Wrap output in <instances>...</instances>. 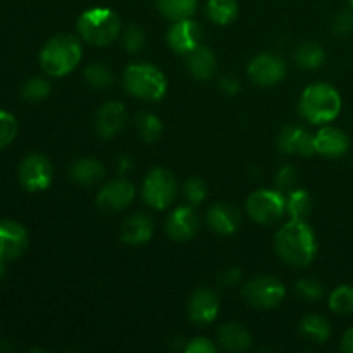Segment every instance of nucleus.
I'll use <instances>...</instances> for the list:
<instances>
[{
  "mask_svg": "<svg viewBox=\"0 0 353 353\" xmlns=\"http://www.w3.org/2000/svg\"><path fill=\"white\" fill-rule=\"evenodd\" d=\"M330 309L336 314L353 312V288L352 286H338L330 296Z\"/></svg>",
  "mask_w": 353,
  "mask_h": 353,
  "instance_id": "31",
  "label": "nucleus"
},
{
  "mask_svg": "<svg viewBox=\"0 0 353 353\" xmlns=\"http://www.w3.org/2000/svg\"><path fill=\"white\" fill-rule=\"evenodd\" d=\"M134 186L128 179L119 178L107 183L97 195V207L103 212H117L133 202Z\"/></svg>",
  "mask_w": 353,
  "mask_h": 353,
  "instance_id": "12",
  "label": "nucleus"
},
{
  "mask_svg": "<svg viewBox=\"0 0 353 353\" xmlns=\"http://www.w3.org/2000/svg\"><path fill=\"white\" fill-rule=\"evenodd\" d=\"M205 10L212 23L224 26L236 19L238 2L236 0H209Z\"/></svg>",
  "mask_w": 353,
  "mask_h": 353,
  "instance_id": "26",
  "label": "nucleus"
},
{
  "mask_svg": "<svg viewBox=\"0 0 353 353\" xmlns=\"http://www.w3.org/2000/svg\"><path fill=\"white\" fill-rule=\"evenodd\" d=\"M286 288L274 276H259L243 286V296L255 309H274L283 302Z\"/></svg>",
  "mask_w": 353,
  "mask_h": 353,
  "instance_id": "8",
  "label": "nucleus"
},
{
  "mask_svg": "<svg viewBox=\"0 0 353 353\" xmlns=\"http://www.w3.org/2000/svg\"><path fill=\"white\" fill-rule=\"evenodd\" d=\"M133 168V162H131V159L130 157H121L119 159V171L123 172H128V169H131Z\"/></svg>",
  "mask_w": 353,
  "mask_h": 353,
  "instance_id": "43",
  "label": "nucleus"
},
{
  "mask_svg": "<svg viewBox=\"0 0 353 353\" xmlns=\"http://www.w3.org/2000/svg\"><path fill=\"white\" fill-rule=\"evenodd\" d=\"M141 195L148 207L155 210H164L174 202L178 195V183L169 169L155 168L147 174L141 188Z\"/></svg>",
  "mask_w": 353,
  "mask_h": 353,
  "instance_id": "6",
  "label": "nucleus"
},
{
  "mask_svg": "<svg viewBox=\"0 0 353 353\" xmlns=\"http://www.w3.org/2000/svg\"><path fill=\"white\" fill-rule=\"evenodd\" d=\"M17 134V121L7 110L0 109V150L14 141Z\"/></svg>",
  "mask_w": 353,
  "mask_h": 353,
  "instance_id": "33",
  "label": "nucleus"
},
{
  "mask_svg": "<svg viewBox=\"0 0 353 353\" xmlns=\"http://www.w3.org/2000/svg\"><path fill=\"white\" fill-rule=\"evenodd\" d=\"M333 31L340 37L350 34L353 31V10L345 9L338 12V16L333 21Z\"/></svg>",
  "mask_w": 353,
  "mask_h": 353,
  "instance_id": "38",
  "label": "nucleus"
},
{
  "mask_svg": "<svg viewBox=\"0 0 353 353\" xmlns=\"http://www.w3.org/2000/svg\"><path fill=\"white\" fill-rule=\"evenodd\" d=\"M279 150L285 154H296V155H312L316 152L314 147V134L303 130L302 126L290 124L281 131L278 138Z\"/></svg>",
  "mask_w": 353,
  "mask_h": 353,
  "instance_id": "17",
  "label": "nucleus"
},
{
  "mask_svg": "<svg viewBox=\"0 0 353 353\" xmlns=\"http://www.w3.org/2000/svg\"><path fill=\"white\" fill-rule=\"evenodd\" d=\"M217 341L224 350L240 353L250 348L252 336L240 323H226L217 330Z\"/></svg>",
  "mask_w": 353,
  "mask_h": 353,
  "instance_id": "21",
  "label": "nucleus"
},
{
  "mask_svg": "<svg viewBox=\"0 0 353 353\" xmlns=\"http://www.w3.org/2000/svg\"><path fill=\"white\" fill-rule=\"evenodd\" d=\"M103 174H105V169H103L102 162L92 157L78 159L71 168L72 181L83 186L95 185L103 178Z\"/></svg>",
  "mask_w": 353,
  "mask_h": 353,
  "instance_id": "23",
  "label": "nucleus"
},
{
  "mask_svg": "<svg viewBox=\"0 0 353 353\" xmlns=\"http://www.w3.org/2000/svg\"><path fill=\"white\" fill-rule=\"evenodd\" d=\"M76 28L83 40L97 47H103V45L112 43L119 37L121 21L112 9L93 7L78 17Z\"/></svg>",
  "mask_w": 353,
  "mask_h": 353,
  "instance_id": "4",
  "label": "nucleus"
},
{
  "mask_svg": "<svg viewBox=\"0 0 353 353\" xmlns=\"http://www.w3.org/2000/svg\"><path fill=\"white\" fill-rule=\"evenodd\" d=\"M350 3H352V7H353V0H350Z\"/></svg>",
  "mask_w": 353,
  "mask_h": 353,
  "instance_id": "45",
  "label": "nucleus"
},
{
  "mask_svg": "<svg viewBox=\"0 0 353 353\" xmlns=\"http://www.w3.org/2000/svg\"><path fill=\"white\" fill-rule=\"evenodd\" d=\"M219 314V299L212 290L200 288L190 296L188 317L192 323L203 326L212 323Z\"/></svg>",
  "mask_w": 353,
  "mask_h": 353,
  "instance_id": "15",
  "label": "nucleus"
},
{
  "mask_svg": "<svg viewBox=\"0 0 353 353\" xmlns=\"http://www.w3.org/2000/svg\"><path fill=\"white\" fill-rule=\"evenodd\" d=\"M85 79L93 88H107L109 85H112L114 74L109 65L103 62H95L85 69Z\"/></svg>",
  "mask_w": 353,
  "mask_h": 353,
  "instance_id": "30",
  "label": "nucleus"
},
{
  "mask_svg": "<svg viewBox=\"0 0 353 353\" xmlns=\"http://www.w3.org/2000/svg\"><path fill=\"white\" fill-rule=\"evenodd\" d=\"M200 228V219L195 209L188 205L178 207L165 221V231L174 241H186L196 234Z\"/></svg>",
  "mask_w": 353,
  "mask_h": 353,
  "instance_id": "14",
  "label": "nucleus"
},
{
  "mask_svg": "<svg viewBox=\"0 0 353 353\" xmlns=\"http://www.w3.org/2000/svg\"><path fill=\"white\" fill-rule=\"evenodd\" d=\"M207 224L219 234H233L241 226V214L228 203H216L207 212Z\"/></svg>",
  "mask_w": 353,
  "mask_h": 353,
  "instance_id": "19",
  "label": "nucleus"
},
{
  "mask_svg": "<svg viewBox=\"0 0 353 353\" xmlns=\"http://www.w3.org/2000/svg\"><path fill=\"white\" fill-rule=\"evenodd\" d=\"M19 181L28 192H43L54 179V165L41 154H30L19 165Z\"/></svg>",
  "mask_w": 353,
  "mask_h": 353,
  "instance_id": "9",
  "label": "nucleus"
},
{
  "mask_svg": "<svg viewBox=\"0 0 353 353\" xmlns=\"http://www.w3.org/2000/svg\"><path fill=\"white\" fill-rule=\"evenodd\" d=\"M28 231L17 221H0V261L10 262L26 252Z\"/></svg>",
  "mask_w": 353,
  "mask_h": 353,
  "instance_id": "11",
  "label": "nucleus"
},
{
  "mask_svg": "<svg viewBox=\"0 0 353 353\" xmlns=\"http://www.w3.org/2000/svg\"><path fill=\"white\" fill-rule=\"evenodd\" d=\"M286 212L292 219L305 221L312 212V199L309 193L302 188L292 190L286 196Z\"/></svg>",
  "mask_w": 353,
  "mask_h": 353,
  "instance_id": "25",
  "label": "nucleus"
},
{
  "mask_svg": "<svg viewBox=\"0 0 353 353\" xmlns=\"http://www.w3.org/2000/svg\"><path fill=\"white\" fill-rule=\"evenodd\" d=\"M341 110V97L327 83L307 86L300 99V114L312 124H326L336 119Z\"/></svg>",
  "mask_w": 353,
  "mask_h": 353,
  "instance_id": "3",
  "label": "nucleus"
},
{
  "mask_svg": "<svg viewBox=\"0 0 353 353\" xmlns=\"http://www.w3.org/2000/svg\"><path fill=\"white\" fill-rule=\"evenodd\" d=\"M341 350L347 353H353V327L348 330L341 338Z\"/></svg>",
  "mask_w": 353,
  "mask_h": 353,
  "instance_id": "42",
  "label": "nucleus"
},
{
  "mask_svg": "<svg viewBox=\"0 0 353 353\" xmlns=\"http://www.w3.org/2000/svg\"><path fill=\"white\" fill-rule=\"evenodd\" d=\"M326 59V52L319 43H312L307 41L296 47L295 50V61L300 68L303 69H317Z\"/></svg>",
  "mask_w": 353,
  "mask_h": 353,
  "instance_id": "27",
  "label": "nucleus"
},
{
  "mask_svg": "<svg viewBox=\"0 0 353 353\" xmlns=\"http://www.w3.org/2000/svg\"><path fill=\"white\" fill-rule=\"evenodd\" d=\"M154 234V223L145 214H133L121 226V240L128 245H143Z\"/></svg>",
  "mask_w": 353,
  "mask_h": 353,
  "instance_id": "20",
  "label": "nucleus"
},
{
  "mask_svg": "<svg viewBox=\"0 0 353 353\" xmlns=\"http://www.w3.org/2000/svg\"><path fill=\"white\" fill-rule=\"evenodd\" d=\"M247 212L255 223H276L286 212V196L279 190H257L248 196Z\"/></svg>",
  "mask_w": 353,
  "mask_h": 353,
  "instance_id": "7",
  "label": "nucleus"
},
{
  "mask_svg": "<svg viewBox=\"0 0 353 353\" xmlns=\"http://www.w3.org/2000/svg\"><path fill=\"white\" fill-rule=\"evenodd\" d=\"M155 3L162 16L171 21H179L195 14L199 0H155Z\"/></svg>",
  "mask_w": 353,
  "mask_h": 353,
  "instance_id": "24",
  "label": "nucleus"
},
{
  "mask_svg": "<svg viewBox=\"0 0 353 353\" xmlns=\"http://www.w3.org/2000/svg\"><path fill=\"white\" fill-rule=\"evenodd\" d=\"M128 119L126 109L119 102H107L97 110L95 130L102 138H112L124 128Z\"/></svg>",
  "mask_w": 353,
  "mask_h": 353,
  "instance_id": "16",
  "label": "nucleus"
},
{
  "mask_svg": "<svg viewBox=\"0 0 353 353\" xmlns=\"http://www.w3.org/2000/svg\"><path fill=\"white\" fill-rule=\"evenodd\" d=\"M240 279H241V271L238 268H228L224 269V271H221L219 276H217V283H219L221 286H224V288H230V286L238 285Z\"/></svg>",
  "mask_w": 353,
  "mask_h": 353,
  "instance_id": "40",
  "label": "nucleus"
},
{
  "mask_svg": "<svg viewBox=\"0 0 353 353\" xmlns=\"http://www.w3.org/2000/svg\"><path fill=\"white\" fill-rule=\"evenodd\" d=\"M219 86L226 95H236L240 92V81H238L236 76L226 74L219 79Z\"/></svg>",
  "mask_w": 353,
  "mask_h": 353,
  "instance_id": "41",
  "label": "nucleus"
},
{
  "mask_svg": "<svg viewBox=\"0 0 353 353\" xmlns=\"http://www.w3.org/2000/svg\"><path fill=\"white\" fill-rule=\"evenodd\" d=\"M274 248L283 261L303 268L310 264L317 254L316 234L305 221L292 219L276 234Z\"/></svg>",
  "mask_w": 353,
  "mask_h": 353,
  "instance_id": "1",
  "label": "nucleus"
},
{
  "mask_svg": "<svg viewBox=\"0 0 353 353\" xmlns=\"http://www.w3.org/2000/svg\"><path fill=\"white\" fill-rule=\"evenodd\" d=\"M300 331H302L303 336L312 341H317V343H324L331 334L330 323L321 316L303 317L302 323H300Z\"/></svg>",
  "mask_w": 353,
  "mask_h": 353,
  "instance_id": "28",
  "label": "nucleus"
},
{
  "mask_svg": "<svg viewBox=\"0 0 353 353\" xmlns=\"http://www.w3.org/2000/svg\"><path fill=\"white\" fill-rule=\"evenodd\" d=\"M296 292L302 299H305L307 302H317V300L323 299L324 288L317 279L312 278H303L296 283Z\"/></svg>",
  "mask_w": 353,
  "mask_h": 353,
  "instance_id": "34",
  "label": "nucleus"
},
{
  "mask_svg": "<svg viewBox=\"0 0 353 353\" xmlns=\"http://www.w3.org/2000/svg\"><path fill=\"white\" fill-rule=\"evenodd\" d=\"M83 57L81 43L76 37L61 33L52 37L40 52L41 69L48 76H65L74 71Z\"/></svg>",
  "mask_w": 353,
  "mask_h": 353,
  "instance_id": "2",
  "label": "nucleus"
},
{
  "mask_svg": "<svg viewBox=\"0 0 353 353\" xmlns=\"http://www.w3.org/2000/svg\"><path fill=\"white\" fill-rule=\"evenodd\" d=\"M183 192H185L186 200H188L192 205H199L205 200L207 196V185L199 178H190L188 181L183 186Z\"/></svg>",
  "mask_w": 353,
  "mask_h": 353,
  "instance_id": "35",
  "label": "nucleus"
},
{
  "mask_svg": "<svg viewBox=\"0 0 353 353\" xmlns=\"http://www.w3.org/2000/svg\"><path fill=\"white\" fill-rule=\"evenodd\" d=\"M248 76L257 85H278L285 79L286 64L281 57L274 54H259L248 64Z\"/></svg>",
  "mask_w": 353,
  "mask_h": 353,
  "instance_id": "10",
  "label": "nucleus"
},
{
  "mask_svg": "<svg viewBox=\"0 0 353 353\" xmlns=\"http://www.w3.org/2000/svg\"><path fill=\"white\" fill-rule=\"evenodd\" d=\"M134 126H137L138 134L147 143H154L161 138L162 134V123L155 114L143 112L134 119Z\"/></svg>",
  "mask_w": 353,
  "mask_h": 353,
  "instance_id": "29",
  "label": "nucleus"
},
{
  "mask_svg": "<svg viewBox=\"0 0 353 353\" xmlns=\"http://www.w3.org/2000/svg\"><path fill=\"white\" fill-rule=\"evenodd\" d=\"M6 264L7 262L0 261V278H3V276H6Z\"/></svg>",
  "mask_w": 353,
  "mask_h": 353,
  "instance_id": "44",
  "label": "nucleus"
},
{
  "mask_svg": "<svg viewBox=\"0 0 353 353\" xmlns=\"http://www.w3.org/2000/svg\"><path fill=\"white\" fill-rule=\"evenodd\" d=\"M123 45L126 47L128 52H140L145 45V33L141 28L128 26L123 33Z\"/></svg>",
  "mask_w": 353,
  "mask_h": 353,
  "instance_id": "36",
  "label": "nucleus"
},
{
  "mask_svg": "<svg viewBox=\"0 0 353 353\" xmlns=\"http://www.w3.org/2000/svg\"><path fill=\"white\" fill-rule=\"evenodd\" d=\"M217 347L209 340V338H193L192 341H188V345L185 347V352L188 353H216Z\"/></svg>",
  "mask_w": 353,
  "mask_h": 353,
  "instance_id": "39",
  "label": "nucleus"
},
{
  "mask_svg": "<svg viewBox=\"0 0 353 353\" xmlns=\"http://www.w3.org/2000/svg\"><path fill=\"white\" fill-rule=\"evenodd\" d=\"M50 93V83L43 78H30L23 85V97L30 102H38V100H43L45 97H48Z\"/></svg>",
  "mask_w": 353,
  "mask_h": 353,
  "instance_id": "32",
  "label": "nucleus"
},
{
  "mask_svg": "<svg viewBox=\"0 0 353 353\" xmlns=\"http://www.w3.org/2000/svg\"><path fill=\"white\" fill-rule=\"evenodd\" d=\"M188 71L192 72L193 78L200 79V81L214 78L217 71V61L214 52L209 47L199 45L195 50L188 54Z\"/></svg>",
  "mask_w": 353,
  "mask_h": 353,
  "instance_id": "22",
  "label": "nucleus"
},
{
  "mask_svg": "<svg viewBox=\"0 0 353 353\" xmlns=\"http://www.w3.org/2000/svg\"><path fill=\"white\" fill-rule=\"evenodd\" d=\"M314 147L324 157H341L350 148V138L338 128H323L314 137Z\"/></svg>",
  "mask_w": 353,
  "mask_h": 353,
  "instance_id": "18",
  "label": "nucleus"
},
{
  "mask_svg": "<svg viewBox=\"0 0 353 353\" xmlns=\"http://www.w3.org/2000/svg\"><path fill=\"white\" fill-rule=\"evenodd\" d=\"M124 86L137 99L161 100L168 90V79L155 65L137 62L128 65L124 71Z\"/></svg>",
  "mask_w": 353,
  "mask_h": 353,
  "instance_id": "5",
  "label": "nucleus"
},
{
  "mask_svg": "<svg viewBox=\"0 0 353 353\" xmlns=\"http://www.w3.org/2000/svg\"><path fill=\"white\" fill-rule=\"evenodd\" d=\"M200 38H202V28L192 17L174 21L168 31L169 47L178 54H190L195 50L200 45Z\"/></svg>",
  "mask_w": 353,
  "mask_h": 353,
  "instance_id": "13",
  "label": "nucleus"
},
{
  "mask_svg": "<svg viewBox=\"0 0 353 353\" xmlns=\"http://www.w3.org/2000/svg\"><path fill=\"white\" fill-rule=\"evenodd\" d=\"M296 181H299V172L293 165H285V168L279 169L278 176H276V186H278L279 192H292L295 190Z\"/></svg>",
  "mask_w": 353,
  "mask_h": 353,
  "instance_id": "37",
  "label": "nucleus"
}]
</instances>
